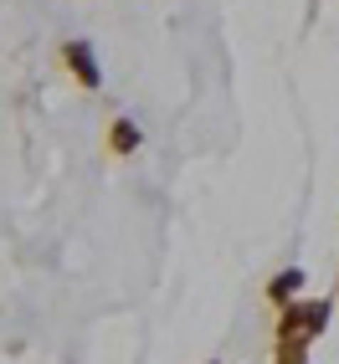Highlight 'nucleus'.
I'll list each match as a JSON object with an SVG mask.
<instances>
[{"instance_id":"2","label":"nucleus","mask_w":339,"mask_h":364,"mask_svg":"<svg viewBox=\"0 0 339 364\" xmlns=\"http://www.w3.org/2000/svg\"><path fill=\"white\" fill-rule=\"evenodd\" d=\"M134 139H139V134H134L129 124H118V129H113V144H118V149H124V144H129V149H134Z\"/></svg>"},{"instance_id":"1","label":"nucleus","mask_w":339,"mask_h":364,"mask_svg":"<svg viewBox=\"0 0 339 364\" xmlns=\"http://www.w3.org/2000/svg\"><path fill=\"white\" fill-rule=\"evenodd\" d=\"M67 62L83 72V82H88V87H98V62H93V52H88L83 41H72V46H67Z\"/></svg>"}]
</instances>
